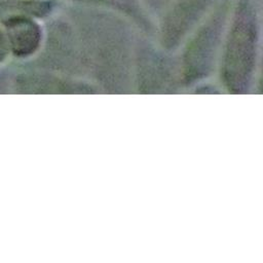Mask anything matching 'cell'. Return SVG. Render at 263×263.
Instances as JSON below:
<instances>
[{
  "label": "cell",
  "mask_w": 263,
  "mask_h": 263,
  "mask_svg": "<svg viewBox=\"0 0 263 263\" xmlns=\"http://www.w3.org/2000/svg\"><path fill=\"white\" fill-rule=\"evenodd\" d=\"M256 30L251 11L245 7L237 13V17L233 23L227 48L225 49V70H247L252 68L254 50H255ZM252 71V69H250ZM243 75V74H242Z\"/></svg>",
  "instance_id": "6da1fadb"
},
{
  "label": "cell",
  "mask_w": 263,
  "mask_h": 263,
  "mask_svg": "<svg viewBox=\"0 0 263 263\" xmlns=\"http://www.w3.org/2000/svg\"><path fill=\"white\" fill-rule=\"evenodd\" d=\"M5 35L10 53L18 59L34 55L41 46L42 31L38 24L26 16L5 21Z\"/></svg>",
  "instance_id": "7a4b0ae2"
},
{
  "label": "cell",
  "mask_w": 263,
  "mask_h": 263,
  "mask_svg": "<svg viewBox=\"0 0 263 263\" xmlns=\"http://www.w3.org/2000/svg\"><path fill=\"white\" fill-rule=\"evenodd\" d=\"M9 53H10V50H9V45H8L5 32L0 30V65L7 59Z\"/></svg>",
  "instance_id": "277c9868"
},
{
  "label": "cell",
  "mask_w": 263,
  "mask_h": 263,
  "mask_svg": "<svg viewBox=\"0 0 263 263\" xmlns=\"http://www.w3.org/2000/svg\"><path fill=\"white\" fill-rule=\"evenodd\" d=\"M51 9L49 2L43 1H22V2H0V18H11L15 16L37 15L42 16Z\"/></svg>",
  "instance_id": "3957f363"
}]
</instances>
